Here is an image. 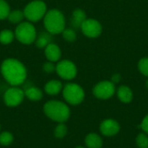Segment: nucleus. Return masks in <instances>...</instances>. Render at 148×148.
<instances>
[{
    "instance_id": "nucleus-32",
    "label": "nucleus",
    "mask_w": 148,
    "mask_h": 148,
    "mask_svg": "<svg viewBox=\"0 0 148 148\" xmlns=\"http://www.w3.org/2000/svg\"><path fill=\"white\" fill-rule=\"evenodd\" d=\"M0 129H1V126H0Z\"/></svg>"
},
{
    "instance_id": "nucleus-16",
    "label": "nucleus",
    "mask_w": 148,
    "mask_h": 148,
    "mask_svg": "<svg viewBox=\"0 0 148 148\" xmlns=\"http://www.w3.org/2000/svg\"><path fill=\"white\" fill-rule=\"evenodd\" d=\"M52 42V36L48 31L41 32L36 38V46L38 49H45L47 45H49Z\"/></svg>"
},
{
    "instance_id": "nucleus-13",
    "label": "nucleus",
    "mask_w": 148,
    "mask_h": 148,
    "mask_svg": "<svg viewBox=\"0 0 148 148\" xmlns=\"http://www.w3.org/2000/svg\"><path fill=\"white\" fill-rule=\"evenodd\" d=\"M86 19H87V16H86L85 11L82 9H75L72 13L71 24L75 29L81 28L82 23Z\"/></svg>"
},
{
    "instance_id": "nucleus-26",
    "label": "nucleus",
    "mask_w": 148,
    "mask_h": 148,
    "mask_svg": "<svg viewBox=\"0 0 148 148\" xmlns=\"http://www.w3.org/2000/svg\"><path fill=\"white\" fill-rule=\"evenodd\" d=\"M136 143L140 148H148V136L145 134H140L136 138Z\"/></svg>"
},
{
    "instance_id": "nucleus-17",
    "label": "nucleus",
    "mask_w": 148,
    "mask_h": 148,
    "mask_svg": "<svg viewBox=\"0 0 148 148\" xmlns=\"http://www.w3.org/2000/svg\"><path fill=\"white\" fill-rule=\"evenodd\" d=\"M86 146L88 148H101L102 147V140L96 134H89L85 138Z\"/></svg>"
},
{
    "instance_id": "nucleus-5",
    "label": "nucleus",
    "mask_w": 148,
    "mask_h": 148,
    "mask_svg": "<svg viewBox=\"0 0 148 148\" xmlns=\"http://www.w3.org/2000/svg\"><path fill=\"white\" fill-rule=\"evenodd\" d=\"M36 30L30 22L20 23L15 30V37L23 44L29 45L36 41Z\"/></svg>"
},
{
    "instance_id": "nucleus-19",
    "label": "nucleus",
    "mask_w": 148,
    "mask_h": 148,
    "mask_svg": "<svg viewBox=\"0 0 148 148\" xmlns=\"http://www.w3.org/2000/svg\"><path fill=\"white\" fill-rule=\"evenodd\" d=\"M7 18L11 23L19 24L20 23L23 22V18H25V17L23 15V11L19 10H12L10 12Z\"/></svg>"
},
{
    "instance_id": "nucleus-18",
    "label": "nucleus",
    "mask_w": 148,
    "mask_h": 148,
    "mask_svg": "<svg viewBox=\"0 0 148 148\" xmlns=\"http://www.w3.org/2000/svg\"><path fill=\"white\" fill-rule=\"evenodd\" d=\"M24 95L32 101H38L42 98V92L36 87H29L24 91Z\"/></svg>"
},
{
    "instance_id": "nucleus-22",
    "label": "nucleus",
    "mask_w": 148,
    "mask_h": 148,
    "mask_svg": "<svg viewBox=\"0 0 148 148\" xmlns=\"http://www.w3.org/2000/svg\"><path fill=\"white\" fill-rule=\"evenodd\" d=\"M14 137L12 134L9 132H3L0 134V145L2 146H9L12 143Z\"/></svg>"
},
{
    "instance_id": "nucleus-8",
    "label": "nucleus",
    "mask_w": 148,
    "mask_h": 148,
    "mask_svg": "<svg viewBox=\"0 0 148 148\" xmlns=\"http://www.w3.org/2000/svg\"><path fill=\"white\" fill-rule=\"evenodd\" d=\"M24 92L18 87L12 86L8 88L3 95V101L8 107H16L22 103L24 98Z\"/></svg>"
},
{
    "instance_id": "nucleus-29",
    "label": "nucleus",
    "mask_w": 148,
    "mask_h": 148,
    "mask_svg": "<svg viewBox=\"0 0 148 148\" xmlns=\"http://www.w3.org/2000/svg\"><path fill=\"white\" fill-rule=\"evenodd\" d=\"M121 75L120 74H115V75H113V77H112V82L114 83V84H115V83H118L120 81H121Z\"/></svg>"
},
{
    "instance_id": "nucleus-25",
    "label": "nucleus",
    "mask_w": 148,
    "mask_h": 148,
    "mask_svg": "<svg viewBox=\"0 0 148 148\" xmlns=\"http://www.w3.org/2000/svg\"><path fill=\"white\" fill-rule=\"evenodd\" d=\"M138 69L143 75L148 77V57H144L139 61Z\"/></svg>"
},
{
    "instance_id": "nucleus-12",
    "label": "nucleus",
    "mask_w": 148,
    "mask_h": 148,
    "mask_svg": "<svg viewBox=\"0 0 148 148\" xmlns=\"http://www.w3.org/2000/svg\"><path fill=\"white\" fill-rule=\"evenodd\" d=\"M44 54L47 60L52 62H59L62 56L61 49L59 48L58 45L53 42H50L49 45L46 46V48L44 49Z\"/></svg>"
},
{
    "instance_id": "nucleus-6",
    "label": "nucleus",
    "mask_w": 148,
    "mask_h": 148,
    "mask_svg": "<svg viewBox=\"0 0 148 148\" xmlns=\"http://www.w3.org/2000/svg\"><path fill=\"white\" fill-rule=\"evenodd\" d=\"M62 95L65 101L71 105H78L82 102L85 97L83 88L76 83H68L62 88Z\"/></svg>"
},
{
    "instance_id": "nucleus-21",
    "label": "nucleus",
    "mask_w": 148,
    "mask_h": 148,
    "mask_svg": "<svg viewBox=\"0 0 148 148\" xmlns=\"http://www.w3.org/2000/svg\"><path fill=\"white\" fill-rule=\"evenodd\" d=\"M10 12V5L5 0H0V20L6 19Z\"/></svg>"
},
{
    "instance_id": "nucleus-20",
    "label": "nucleus",
    "mask_w": 148,
    "mask_h": 148,
    "mask_svg": "<svg viewBox=\"0 0 148 148\" xmlns=\"http://www.w3.org/2000/svg\"><path fill=\"white\" fill-rule=\"evenodd\" d=\"M15 33L10 29H3L0 32V43L3 45H8L11 43L14 40Z\"/></svg>"
},
{
    "instance_id": "nucleus-28",
    "label": "nucleus",
    "mask_w": 148,
    "mask_h": 148,
    "mask_svg": "<svg viewBox=\"0 0 148 148\" xmlns=\"http://www.w3.org/2000/svg\"><path fill=\"white\" fill-rule=\"evenodd\" d=\"M140 127L143 129L144 132L148 134V114L143 119V121L141 122V125H140Z\"/></svg>"
},
{
    "instance_id": "nucleus-2",
    "label": "nucleus",
    "mask_w": 148,
    "mask_h": 148,
    "mask_svg": "<svg viewBox=\"0 0 148 148\" xmlns=\"http://www.w3.org/2000/svg\"><path fill=\"white\" fill-rule=\"evenodd\" d=\"M44 114L52 121L63 123L70 116L69 108L60 101H49L44 104Z\"/></svg>"
},
{
    "instance_id": "nucleus-1",
    "label": "nucleus",
    "mask_w": 148,
    "mask_h": 148,
    "mask_svg": "<svg viewBox=\"0 0 148 148\" xmlns=\"http://www.w3.org/2000/svg\"><path fill=\"white\" fill-rule=\"evenodd\" d=\"M1 73L4 80L11 86L23 84L27 77V70L23 62L14 58H7L1 64Z\"/></svg>"
},
{
    "instance_id": "nucleus-31",
    "label": "nucleus",
    "mask_w": 148,
    "mask_h": 148,
    "mask_svg": "<svg viewBox=\"0 0 148 148\" xmlns=\"http://www.w3.org/2000/svg\"><path fill=\"white\" fill-rule=\"evenodd\" d=\"M75 148H84V147H75Z\"/></svg>"
},
{
    "instance_id": "nucleus-11",
    "label": "nucleus",
    "mask_w": 148,
    "mask_h": 148,
    "mask_svg": "<svg viewBox=\"0 0 148 148\" xmlns=\"http://www.w3.org/2000/svg\"><path fill=\"white\" fill-rule=\"evenodd\" d=\"M100 130L101 134L105 136H114L119 133L120 125L114 120H112V119L105 120L101 124Z\"/></svg>"
},
{
    "instance_id": "nucleus-24",
    "label": "nucleus",
    "mask_w": 148,
    "mask_h": 148,
    "mask_svg": "<svg viewBox=\"0 0 148 148\" xmlns=\"http://www.w3.org/2000/svg\"><path fill=\"white\" fill-rule=\"evenodd\" d=\"M67 132H68V128H67L66 125H64L63 123H60L56 127L54 134L56 138L62 139V138L65 137V135L67 134Z\"/></svg>"
},
{
    "instance_id": "nucleus-23",
    "label": "nucleus",
    "mask_w": 148,
    "mask_h": 148,
    "mask_svg": "<svg viewBox=\"0 0 148 148\" xmlns=\"http://www.w3.org/2000/svg\"><path fill=\"white\" fill-rule=\"evenodd\" d=\"M62 34L64 40L69 42H74L76 40V33L73 29H65Z\"/></svg>"
},
{
    "instance_id": "nucleus-4",
    "label": "nucleus",
    "mask_w": 148,
    "mask_h": 148,
    "mask_svg": "<svg viewBox=\"0 0 148 148\" xmlns=\"http://www.w3.org/2000/svg\"><path fill=\"white\" fill-rule=\"evenodd\" d=\"M23 11L24 17L30 23H36L43 19L47 10L46 3L42 0H34L29 3Z\"/></svg>"
},
{
    "instance_id": "nucleus-9",
    "label": "nucleus",
    "mask_w": 148,
    "mask_h": 148,
    "mask_svg": "<svg viewBox=\"0 0 148 148\" xmlns=\"http://www.w3.org/2000/svg\"><path fill=\"white\" fill-rule=\"evenodd\" d=\"M82 32L89 38H96L102 32V26L99 21L93 18H87L81 26Z\"/></svg>"
},
{
    "instance_id": "nucleus-15",
    "label": "nucleus",
    "mask_w": 148,
    "mask_h": 148,
    "mask_svg": "<svg viewBox=\"0 0 148 148\" xmlns=\"http://www.w3.org/2000/svg\"><path fill=\"white\" fill-rule=\"evenodd\" d=\"M117 95L121 101L124 103H129L132 101L134 95L130 88L127 86H121L117 90Z\"/></svg>"
},
{
    "instance_id": "nucleus-30",
    "label": "nucleus",
    "mask_w": 148,
    "mask_h": 148,
    "mask_svg": "<svg viewBox=\"0 0 148 148\" xmlns=\"http://www.w3.org/2000/svg\"><path fill=\"white\" fill-rule=\"evenodd\" d=\"M146 86H147V88H148V80L147 81V82H146Z\"/></svg>"
},
{
    "instance_id": "nucleus-10",
    "label": "nucleus",
    "mask_w": 148,
    "mask_h": 148,
    "mask_svg": "<svg viewBox=\"0 0 148 148\" xmlns=\"http://www.w3.org/2000/svg\"><path fill=\"white\" fill-rule=\"evenodd\" d=\"M114 92H115L114 84L112 82H108V81H103L97 83L93 89L94 95L99 99H103V100L112 97Z\"/></svg>"
},
{
    "instance_id": "nucleus-14",
    "label": "nucleus",
    "mask_w": 148,
    "mask_h": 148,
    "mask_svg": "<svg viewBox=\"0 0 148 148\" xmlns=\"http://www.w3.org/2000/svg\"><path fill=\"white\" fill-rule=\"evenodd\" d=\"M44 90L49 95H56L62 90V84L60 81L51 80L45 84Z\"/></svg>"
},
{
    "instance_id": "nucleus-3",
    "label": "nucleus",
    "mask_w": 148,
    "mask_h": 148,
    "mask_svg": "<svg viewBox=\"0 0 148 148\" xmlns=\"http://www.w3.org/2000/svg\"><path fill=\"white\" fill-rule=\"evenodd\" d=\"M43 23L46 30L51 35L61 34L65 29V16L61 10L52 9L46 12Z\"/></svg>"
},
{
    "instance_id": "nucleus-7",
    "label": "nucleus",
    "mask_w": 148,
    "mask_h": 148,
    "mask_svg": "<svg viewBox=\"0 0 148 148\" xmlns=\"http://www.w3.org/2000/svg\"><path fill=\"white\" fill-rule=\"evenodd\" d=\"M57 75L63 80H72L77 75V68L75 64L69 60H62L56 65Z\"/></svg>"
},
{
    "instance_id": "nucleus-27",
    "label": "nucleus",
    "mask_w": 148,
    "mask_h": 148,
    "mask_svg": "<svg viewBox=\"0 0 148 148\" xmlns=\"http://www.w3.org/2000/svg\"><path fill=\"white\" fill-rule=\"evenodd\" d=\"M42 69H43L44 72H46L48 74H50V73H53L54 71H56V65L54 64V62L48 61L43 64Z\"/></svg>"
}]
</instances>
